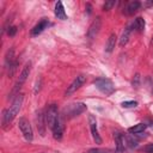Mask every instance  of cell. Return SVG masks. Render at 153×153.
Here are the masks:
<instances>
[{"mask_svg": "<svg viewBox=\"0 0 153 153\" xmlns=\"http://www.w3.org/2000/svg\"><path fill=\"white\" fill-rule=\"evenodd\" d=\"M59 110H57V105L56 104H50L48 105L47 110H45V122H47V126L53 129L55 122L57 121L59 118Z\"/></svg>", "mask_w": 153, "mask_h": 153, "instance_id": "5", "label": "cell"}, {"mask_svg": "<svg viewBox=\"0 0 153 153\" xmlns=\"http://www.w3.org/2000/svg\"><path fill=\"white\" fill-rule=\"evenodd\" d=\"M143 151H145V153H153V143H151V145H147V146H145Z\"/></svg>", "mask_w": 153, "mask_h": 153, "instance_id": "28", "label": "cell"}, {"mask_svg": "<svg viewBox=\"0 0 153 153\" xmlns=\"http://www.w3.org/2000/svg\"><path fill=\"white\" fill-rule=\"evenodd\" d=\"M137 105V102L136 100H126L122 103V106L123 108H135Z\"/></svg>", "mask_w": 153, "mask_h": 153, "instance_id": "24", "label": "cell"}, {"mask_svg": "<svg viewBox=\"0 0 153 153\" xmlns=\"http://www.w3.org/2000/svg\"><path fill=\"white\" fill-rule=\"evenodd\" d=\"M85 110H86V105L84 103H71L65 108L63 112L68 118H72V117L80 115Z\"/></svg>", "mask_w": 153, "mask_h": 153, "instance_id": "4", "label": "cell"}, {"mask_svg": "<svg viewBox=\"0 0 153 153\" xmlns=\"http://www.w3.org/2000/svg\"><path fill=\"white\" fill-rule=\"evenodd\" d=\"M94 86L105 96H110L115 92L114 82L108 78H98L94 80Z\"/></svg>", "mask_w": 153, "mask_h": 153, "instance_id": "2", "label": "cell"}, {"mask_svg": "<svg viewBox=\"0 0 153 153\" xmlns=\"http://www.w3.org/2000/svg\"><path fill=\"white\" fill-rule=\"evenodd\" d=\"M17 26H14V25H11V26H8V29H7V35L8 36H11V37H13L16 33H17Z\"/></svg>", "mask_w": 153, "mask_h": 153, "instance_id": "25", "label": "cell"}, {"mask_svg": "<svg viewBox=\"0 0 153 153\" xmlns=\"http://www.w3.org/2000/svg\"><path fill=\"white\" fill-rule=\"evenodd\" d=\"M114 140H115V146H116V153H123L126 149L124 145V135L121 131H115L114 133Z\"/></svg>", "mask_w": 153, "mask_h": 153, "instance_id": "12", "label": "cell"}, {"mask_svg": "<svg viewBox=\"0 0 153 153\" xmlns=\"http://www.w3.org/2000/svg\"><path fill=\"white\" fill-rule=\"evenodd\" d=\"M102 27V19L100 17H96V19H93V22L91 23L88 30H87V38L88 39H94L97 37V35L99 33Z\"/></svg>", "mask_w": 153, "mask_h": 153, "instance_id": "7", "label": "cell"}, {"mask_svg": "<svg viewBox=\"0 0 153 153\" xmlns=\"http://www.w3.org/2000/svg\"><path fill=\"white\" fill-rule=\"evenodd\" d=\"M140 7H141V2L140 1H130V2H128V5L126 6V8H124L123 12L127 16H131L135 12H137L140 10Z\"/></svg>", "mask_w": 153, "mask_h": 153, "instance_id": "14", "label": "cell"}, {"mask_svg": "<svg viewBox=\"0 0 153 153\" xmlns=\"http://www.w3.org/2000/svg\"><path fill=\"white\" fill-rule=\"evenodd\" d=\"M116 41H117V37H116V35H115V33H111V35L109 36V38H108V42H106V44H105V51H108V53H111V51L114 50L115 45H116Z\"/></svg>", "mask_w": 153, "mask_h": 153, "instance_id": "17", "label": "cell"}, {"mask_svg": "<svg viewBox=\"0 0 153 153\" xmlns=\"http://www.w3.org/2000/svg\"><path fill=\"white\" fill-rule=\"evenodd\" d=\"M43 153H45V152H43Z\"/></svg>", "mask_w": 153, "mask_h": 153, "instance_id": "31", "label": "cell"}, {"mask_svg": "<svg viewBox=\"0 0 153 153\" xmlns=\"http://www.w3.org/2000/svg\"><path fill=\"white\" fill-rule=\"evenodd\" d=\"M145 20H143V18H141V17H137L136 19H135V22H134V24H133V27L137 31V32H142L143 30H145Z\"/></svg>", "mask_w": 153, "mask_h": 153, "instance_id": "20", "label": "cell"}, {"mask_svg": "<svg viewBox=\"0 0 153 153\" xmlns=\"http://www.w3.org/2000/svg\"><path fill=\"white\" fill-rule=\"evenodd\" d=\"M23 102H24V96L22 93H19L18 96H16V98L13 99L12 102V105L10 106V109H5L2 111V127H6L8 126L13 118L16 117V115L19 112V110L22 109V105H23Z\"/></svg>", "mask_w": 153, "mask_h": 153, "instance_id": "1", "label": "cell"}, {"mask_svg": "<svg viewBox=\"0 0 153 153\" xmlns=\"http://www.w3.org/2000/svg\"><path fill=\"white\" fill-rule=\"evenodd\" d=\"M130 33H131V26H127L124 29V31L122 32V36L120 38V45L121 47H124L128 41H129V37H130Z\"/></svg>", "mask_w": 153, "mask_h": 153, "instance_id": "16", "label": "cell"}, {"mask_svg": "<svg viewBox=\"0 0 153 153\" xmlns=\"http://www.w3.org/2000/svg\"><path fill=\"white\" fill-rule=\"evenodd\" d=\"M152 93H153V88H152Z\"/></svg>", "mask_w": 153, "mask_h": 153, "instance_id": "30", "label": "cell"}, {"mask_svg": "<svg viewBox=\"0 0 153 153\" xmlns=\"http://www.w3.org/2000/svg\"><path fill=\"white\" fill-rule=\"evenodd\" d=\"M54 14L57 19H61V20H66L67 19V14L65 12V7H63V4L61 1H57L55 4V10H54Z\"/></svg>", "mask_w": 153, "mask_h": 153, "instance_id": "15", "label": "cell"}, {"mask_svg": "<svg viewBox=\"0 0 153 153\" xmlns=\"http://www.w3.org/2000/svg\"><path fill=\"white\" fill-rule=\"evenodd\" d=\"M139 81H140V74H135L134 79H133V86L137 87L139 86Z\"/></svg>", "mask_w": 153, "mask_h": 153, "instance_id": "27", "label": "cell"}, {"mask_svg": "<svg viewBox=\"0 0 153 153\" xmlns=\"http://www.w3.org/2000/svg\"><path fill=\"white\" fill-rule=\"evenodd\" d=\"M48 25H49V22L43 18L41 22H38V24H36V25L32 27L31 35H32V36H38L39 33H42V32L48 27Z\"/></svg>", "mask_w": 153, "mask_h": 153, "instance_id": "13", "label": "cell"}, {"mask_svg": "<svg viewBox=\"0 0 153 153\" xmlns=\"http://www.w3.org/2000/svg\"><path fill=\"white\" fill-rule=\"evenodd\" d=\"M53 136L55 140H61L63 136V130H65V124H63V118L61 116H59L57 121L55 122L54 127H53Z\"/></svg>", "mask_w": 153, "mask_h": 153, "instance_id": "10", "label": "cell"}, {"mask_svg": "<svg viewBox=\"0 0 153 153\" xmlns=\"http://www.w3.org/2000/svg\"><path fill=\"white\" fill-rule=\"evenodd\" d=\"M85 80H86L85 75H78V76L72 81V84L67 87V90H66L65 94H66V96H71L72 93H74V92H75L80 86H82V84L85 82Z\"/></svg>", "mask_w": 153, "mask_h": 153, "instance_id": "9", "label": "cell"}, {"mask_svg": "<svg viewBox=\"0 0 153 153\" xmlns=\"http://www.w3.org/2000/svg\"><path fill=\"white\" fill-rule=\"evenodd\" d=\"M146 127H147V126H146L145 123H137V124H135V126L128 128V131H129L130 134H141V133L146 129Z\"/></svg>", "mask_w": 153, "mask_h": 153, "instance_id": "19", "label": "cell"}, {"mask_svg": "<svg viewBox=\"0 0 153 153\" xmlns=\"http://www.w3.org/2000/svg\"><path fill=\"white\" fill-rule=\"evenodd\" d=\"M88 124H90V130H91V134H92V137L96 143H102V137L98 133V128H97V121H96V117L93 115H90L88 116Z\"/></svg>", "mask_w": 153, "mask_h": 153, "instance_id": "8", "label": "cell"}, {"mask_svg": "<svg viewBox=\"0 0 153 153\" xmlns=\"http://www.w3.org/2000/svg\"><path fill=\"white\" fill-rule=\"evenodd\" d=\"M30 72H31V62H27V63L23 67V69H22V72H20V74H19V76H18V80H17V82H16L13 90H12L11 97H12V94H16V96L19 94L18 90H19V88L22 87V85L26 81V79H27V76H29V74H30Z\"/></svg>", "mask_w": 153, "mask_h": 153, "instance_id": "3", "label": "cell"}, {"mask_svg": "<svg viewBox=\"0 0 153 153\" xmlns=\"http://www.w3.org/2000/svg\"><path fill=\"white\" fill-rule=\"evenodd\" d=\"M151 43H152V44H153V37H152V41H151Z\"/></svg>", "mask_w": 153, "mask_h": 153, "instance_id": "29", "label": "cell"}, {"mask_svg": "<svg viewBox=\"0 0 153 153\" xmlns=\"http://www.w3.org/2000/svg\"><path fill=\"white\" fill-rule=\"evenodd\" d=\"M17 68H18V61L16 60L13 63L10 65V67H7V75H8V78H12L14 75Z\"/></svg>", "mask_w": 153, "mask_h": 153, "instance_id": "22", "label": "cell"}, {"mask_svg": "<svg viewBox=\"0 0 153 153\" xmlns=\"http://www.w3.org/2000/svg\"><path fill=\"white\" fill-rule=\"evenodd\" d=\"M36 121H37V128H38V131H39L41 136H44L45 135V126H47V122H45V114H43L42 110H38L37 111Z\"/></svg>", "mask_w": 153, "mask_h": 153, "instance_id": "11", "label": "cell"}, {"mask_svg": "<svg viewBox=\"0 0 153 153\" xmlns=\"http://www.w3.org/2000/svg\"><path fill=\"white\" fill-rule=\"evenodd\" d=\"M87 153H111L110 149H100V148H91Z\"/></svg>", "mask_w": 153, "mask_h": 153, "instance_id": "26", "label": "cell"}, {"mask_svg": "<svg viewBox=\"0 0 153 153\" xmlns=\"http://www.w3.org/2000/svg\"><path fill=\"white\" fill-rule=\"evenodd\" d=\"M124 145L128 148H135L137 146V140L134 139V136H129V135H124Z\"/></svg>", "mask_w": 153, "mask_h": 153, "instance_id": "21", "label": "cell"}, {"mask_svg": "<svg viewBox=\"0 0 153 153\" xmlns=\"http://www.w3.org/2000/svg\"><path fill=\"white\" fill-rule=\"evenodd\" d=\"M18 127H19V129H20V131H22L23 136L25 137V140H26V141H29V142H30V141H32V139H33L32 128H31L30 122H29L25 117L19 118V121H18Z\"/></svg>", "mask_w": 153, "mask_h": 153, "instance_id": "6", "label": "cell"}, {"mask_svg": "<svg viewBox=\"0 0 153 153\" xmlns=\"http://www.w3.org/2000/svg\"><path fill=\"white\" fill-rule=\"evenodd\" d=\"M115 5H116V1H115V0L106 1V2L103 5V10H104V11H109V10H111V8H112Z\"/></svg>", "mask_w": 153, "mask_h": 153, "instance_id": "23", "label": "cell"}, {"mask_svg": "<svg viewBox=\"0 0 153 153\" xmlns=\"http://www.w3.org/2000/svg\"><path fill=\"white\" fill-rule=\"evenodd\" d=\"M14 61H16L14 60V50H13V48H11V49L7 50V53L5 55V67L6 68L10 67V65L13 63Z\"/></svg>", "mask_w": 153, "mask_h": 153, "instance_id": "18", "label": "cell"}]
</instances>
